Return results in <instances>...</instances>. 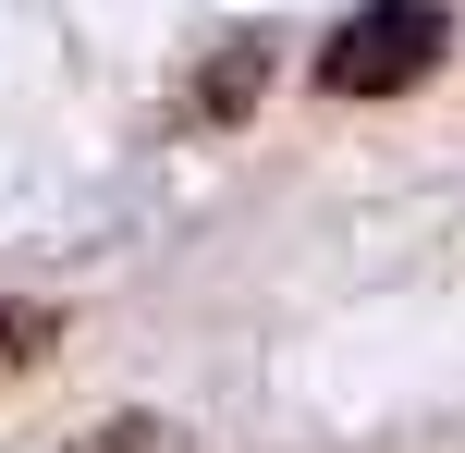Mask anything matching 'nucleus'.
Masks as SVG:
<instances>
[{
	"mask_svg": "<svg viewBox=\"0 0 465 453\" xmlns=\"http://www.w3.org/2000/svg\"><path fill=\"white\" fill-rule=\"evenodd\" d=\"M441 0H368V13H343L319 37V98H404L429 86V62H441Z\"/></svg>",
	"mask_w": 465,
	"mask_h": 453,
	"instance_id": "nucleus-1",
	"label": "nucleus"
},
{
	"mask_svg": "<svg viewBox=\"0 0 465 453\" xmlns=\"http://www.w3.org/2000/svg\"><path fill=\"white\" fill-rule=\"evenodd\" d=\"M74 453H196V441L172 429V417H98V429L74 441Z\"/></svg>",
	"mask_w": 465,
	"mask_h": 453,
	"instance_id": "nucleus-2",
	"label": "nucleus"
},
{
	"mask_svg": "<svg viewBox=\"0 0 465 453\" xmlns=\"http://www.w3.org/2000/svg\"><path fill=\"white\" fill-rule=\"evenodd\" d=\"M49 343H62V307H0V380H13V368H37Z\"/></svg>",
	"mask_w": 465,
	"mask_h": 453,
	"instance_id": "nucleus-3",
	"label": "nucleus"
},
{
	"mask_svg": "<svg viewBox=\"0 0 465 453\" xmlns=\"http://www.w3.org/2000/svg\"><path fill=\"white\" fill-rule=\"evenodd\" d=\"M257 98V37L232 49V62H209V86H196V111H245Z\"/></svg>",
	"mask_w": 465,
	"mask_h": 453,
	"instance_id": "nucleus-4",
	"label": "nucleus"
}]
</instances>
